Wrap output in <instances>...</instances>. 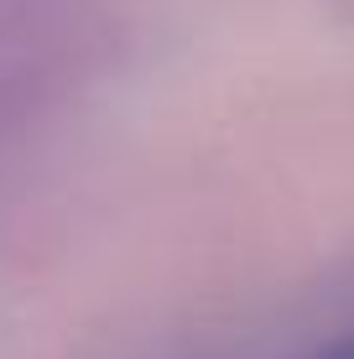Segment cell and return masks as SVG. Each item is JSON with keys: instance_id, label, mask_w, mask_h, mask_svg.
Here are the masks:
<instances>
[{"instance_id": "cell-1", "label": "cell", "mask_w": 354, "mask_h": 359, "mask_svg": "<svg viewBox=\"0 0 354 359\" xmlns=\"http://www.w3.org/2000/svg\"><path fill=\"white\" fill-rule=\"evenodd\" d=\"M313 359H354V333H349V339H339V344H328V349L313 354Z\"/></svg>"}]
</instances>
